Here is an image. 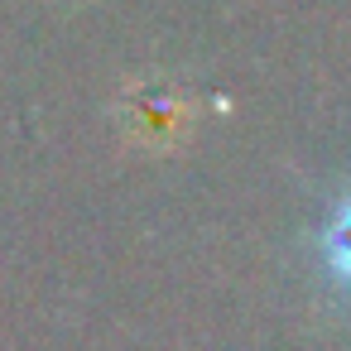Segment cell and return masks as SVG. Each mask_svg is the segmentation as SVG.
Listing matches in <instances>:
<instances>
[{"label":"cell","instance_id":"cell-1","mask_svg":"<svg viewBox=\"0 0 351 351\" xmlns=\"http://www.w3.org/2000/svg\"><path fill=\"white\" fill-rule=\"evenodd\" d=\"M327 260L341 279H351V202L337 212V221L327 226Z\"/></svg>","mask_w":351,"mask_h":351}]
</instances>
